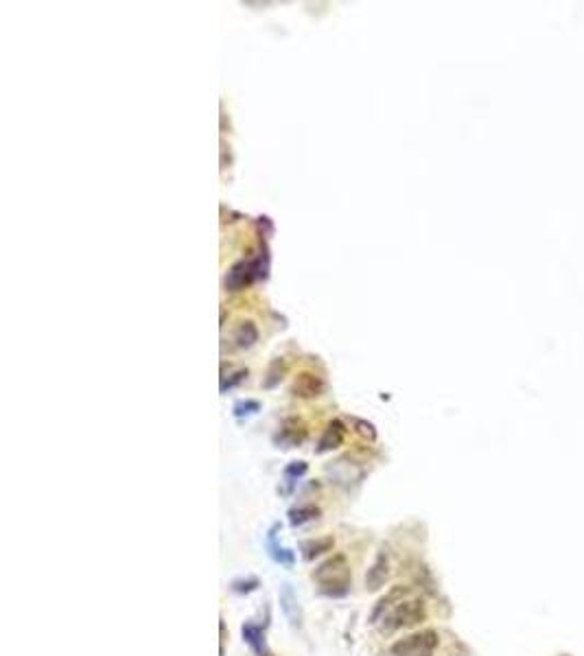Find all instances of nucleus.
Returning <instances> with one entry per match:
<instances>
[{"label":"nucleus","instance_id":"f257e3e1","mask_svg":"<svg viewBox=\"0 0 584 656\" xmlns=\"http://www.w3.org/2000/svg\"><path fill=\"white\" fill-rule=\"evenodd\" d=\"M313 582H317L320 590L328 597H344L352 584L348 558L344 554H333L320 562L313 571Z\"/></svg>","mask_w":584,"mask_h":656},{"label":"nucleus","instance_id":"f03ea898","mask_svg":"<svg viewBox=\"0 0 584 656\" xmlns=\"http://www.w3.org/2000/svg\"><path fill=\"white\" fill-rule=\"evenodd\" d=\"M425 619H427V604L421 597H407L399 602L396 606H392L376 626L381 635H392L401 628H414L418 624H423Z\"/></svg>","mask_w":584,"mask_h":656},{"label":"nucleus","instance_id":"7ed1b4c3","mask_svg":"<svg viewBox=\"0 0 584 656\" xmlns=\"http://www.w3.org/2000/svg\"><path fill=\"white\" fill-rule=\"evenodd\" d=\"M440 637L436 630H421V633L407 635L390 646L392 656H431L438 650Z\"/></svg>","mask_w":584,"mask_h":656},{"label":"nucleus","instance_id":"20e7f679","mask_svg":"<svg viewBox=\"0 0 584 656\" xmlns=\"http://www.w3.org/2000/svg\"><path fill=\"white\" fill-rule=\"evenodd\" d=\"M407 597H412V588H410V586H403V584L392 586L387 593L381 595L379 602L374 604V608H372V613H370V624H379L381 619H383V615H385L392 606H396L399 602L407 599Z\"/></svg>","mask_w":584,"mask_h":656},{"label":"nucleus","instance_id":"39448f33","mask_svg":"<svg viewBox=\"0 0 584 656\" xmlns=\"http://www.w3.org/2000/svg\"><path fill=\"white\" fill-rule=\"evenodd\" d=\"M390 580V556L385 549H381L370 569L365 573V588L367 590H379Z\"/></svg>","mask_w":584,"mask_h":656},{"label":"nucleus","instance_id":"423d86ee","mask_svg":"<svg viewBox=\"0 0 584 656\" xmlns=\"http://www.w3.org/2000/svg\"><path fill=\"white\" fill-rule=\"evenodd\" d=\"M278 602H281V610L285 615V619L294 628H302V608L291 584H283L281 593H278Z\"/></svg>","mask_w":584,"mask_h":656},{"label":"nucleus","instance_id":"0eeeda50","mask_svg":"<svg viewBox=\"0 0 584 656\" xmlns=\"http://www.w3.org/2000/svg\"><path fill=\"white\" fill-rule=\"evenodd\" d=\"M259 276V263H245L241 261L236 265H232V269L228 272L225 278V289L230 291H239L243 285H250V282Z\"/></svg>","mask_w":584,"mask_h":656},{"label":"nucleus","instance_id":"6e6552de","mask_svg":"<svg viewBox=\"0 0 584 656\" xmlns=\"http://www.w3.org/2000/svg\"><path fill=\"white\" fill-rule=\"evenodd\" d=\"M241 637L250 646L254 656H272L268 648V639H265V630L261 626H256L254 622H245L241 626Z\"/></svg>","mask_w":584,"mask_h":656},{"label":"nucleus","instance_id":"1a4fd4ad","mask_svg":"<svg viewBox=\"0 0 584 656\" xmlns=\"http://www.w3.org/2000/svg\"><path fill=\"white\" fill-rule=\"evenodd\" d=\"M335 547V538L333 536H320V538H309V540H302L300 543V551H302V558L304 560H315L328 551H333Z\"/></svg>","mask_w":584,"mask_h":656},{"label":"nucleus","instance_id":"9d476101","mask_svg":"<svg viewBox=\"0 0 584 656\" xmlns=\"http://www.w3.org/2000/svg\"><path fill=\"white\" fill-rule=\"evenodd\" d=\"M344 435H346V427L341 424V420L328 422V427L324 429V433L320 437V444H317V451L326 453V451H333V448L341 446V442H344Z\"/></svg>","mask_w":584,"mask_h":656},{"label":"nucleus","instance_id":"9b49d317","mask_svg":"<svg viewBox=\"0 0 584 656\" xmlns=\"http://www.w3.org/2000/svg\"><path fill=\"white\" fill-rule=\"evenodd\" d=\"M276 532H278V525H274L272 530L268 532V543H265V545H268V554L272 556L274 562L283 564V567H294L296 554L289 547H283V545L276 543Z\"/></svg>","mask_w":584,"mask_h":656},{"label":"nucleus","instance_id":"f8f14e48","mask_svg":"<svg viewBox=\"0 0 584 656\" xmlns=\"http://www.w3.org/2000/svg\"><path fill=\"white\" fill-rule=\"evenodd\" d=\"M324 388H326V383L320 377L304 372V375H300L294 383V394L302 396V398H313V396H320L324 392Z\"/></svg>","mask_w":584,"mask_h":656},{"label":"nucleus","instance_id":"ddd939ff","mask_svg":"<svg viewBox=\"0 0 584 656\" xmlns=\"http://www.w3.org/2000/svg\"><path fill=\"white\" fill-rule=\"evenodd\" d=\"M276 444H281L283 448H291V446H298L302 440H304V429L298 424V420H287L285 424H283V429H281V433H278L276 437Z\"/></svg>","mask_w":584,"mask_h":656},{"label":"nucleus","instance_id":"4468645a","mask_svg":"<svg viewBox=\"0 0 584 656\" xmlns=\"http://www.w3.org/2000/svg\"><path fill=\"white\" fill-rule=\"evenodd\" d=\"M320 514H322V510L317 506H298V508L289 510V523L294 527H300V525L309 523V521H315Z\"/></svg>","mask_w":584,"mask_h":656},{"label":"nucleus","instance_id":"2eb2a0df","mask_svg":"<svg viewBox=\"0 0 584 656\" xmlns=\"http://www.w3.org/2000/svg\"><path fill=\"white\" fill-rule=\"evenodd\" d=\"M234 339H236L239 348H250V346L259 339V330H256V326L252 324V321H243V324L236 328Z\"/></svg>","mask_w":584,"mask_h":656},{"label":"nucleus","instance_id":"dca6fc26","mask_svg":"<svg viewBox=\"0 0 584 656\" xmlns=\"http://www.w3.org/2000/svg\"><path fill=\"white\" fill-rule=\"evenodd\" d=\"M259 586H261L259 577H254V575L236 577V580L230 582V588L234 590V593H239V595H250V593H254V590H256Z\"/></svg>","mask_w":584,"mask_h":656},{"label":"nucleus","instance_id":"f3484780","mask_svg":"<svg viewBox=\"0 0 584 656\" xmlns=\"http://www.w3.org/2000/svg\"><path fill=\"white\" fill-rule=\"evenodd\" d=\"M352 424L357 427V431H359L363 437H367V440H374V437H376V431H374V427H372L370 422L359 420V418H352Z\"/></svg>","mask_w":584,"mask_h":656},{"label":"nucleus","instance_id":"a211bd4d","mask_svg":"<svg viewBox=\"0 0 584 656\" xmlns=\"http://www.w3.org/2000/svg\"><path fill=\"white\" fill-rule=\"evenodd\" d=\"M307 473V464L304 461H291V464L285 468V477L289 479V477H302V475Z\"/></svg>","mask_w":584,"mask_h":656},{"label":"nucleus","instance_id":"6ab92c4d","mask_svg":"<svg viewBox=\"0 0 584 656\" xmlns=\"http://www.w3.org/2000/svg\"><path fill=\"white\" fill-rule=\"evenodd\" d=\"M259 403L256 401H248V403H236L234 405V416H243V414H254V411H259Z\"/></svg>","mask_w":584,"mask_h":656}]
</instances>
